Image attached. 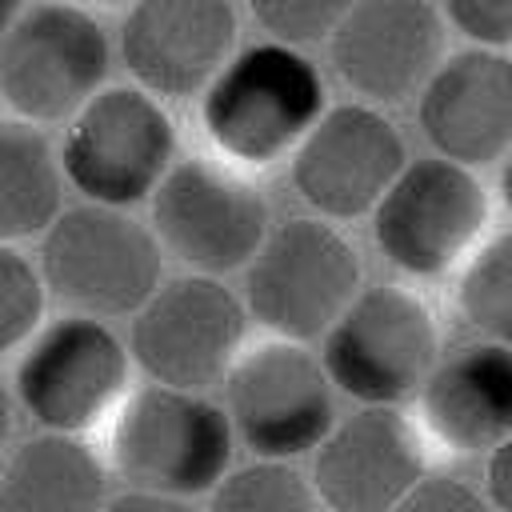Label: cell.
<instances>
[{
    "label": "cell",
    "instance_id": "6da1fadb",
    "mask_svg": "<svg viewBox=\"0 0 512 512\" xmlns=\"http://www.w3.org/2000/svg\"><path fill=\"white\" fill-rule=\"evenodd\" d=\"M328 112L320 68L292 44L264 40L240 48L200 96L208 140L236 164L268 168L292 160Z\"/></svg>",
    "mask_w": 512,
    "mask_h": 512
},
{
    "label": "cell",
    "instance_id": "7a4b0ae2",
    "mask_svg": "<svg viewBox=\"0 0 512 512\" xmlns=\"http://www.w3.org/2000/svg\"><path fill=\"white\" fill-rule=\"evenodd\" d=\"M236 428L228 408L204 392L168 384L132 388L112 416V464L136 492L200 496L216 492L232 464Z\"/></svg>",
    "mask_w": 512,
    "mask_h": 512
},
{
    "label": "cell",
    "instance_id": "3957f363",
    "mask_svg": "<svg viewBox=\"0 0 512 512\" xmlns=\"http://www.w3.org/2000/svg\"><path fill=\"white\" fill-rule=\"evenodd\" d=\"M164 244L124 208L76 204L40 236L48 292L80 316H136L164 284Z\"/></svg>",
    "mask_w": 512,
    "mask_h": 512
},
{
    "label": "cell",
    "instance_id": "277c9868",
    "mask_svg": "<svg viewBox=\"0 0 512 512\" xmlns=\"http://www.w3.org/2000/svg\"><path fill=\"white\" fill-rule=\"evenodd\" d=\"M112 68V44L88 8L36 0L4 28L0 96L12 120L64 124L76 120L100 92Z\"/></svg>",
    "mask_w": 512,
    "mask_h": 512
},
{
    "label": "cell",
    "instance_id": "5b68a950",
    "mask_svg": "<svg viewBox=\"0 0 512 512\" xmlns=\"http://www.w3.org/2000/svg\"><path fill=\"white\" fill-rule=\"evenodd\" d=\"M360 296V256L324 220L296 216L268 232L244 268L248 316L280 340H324Z\"/></svg>",
    "mask_w": 512,
    "mask_h": 512
},
{
    "label": "cell",
    "instance_id": "8992f818",
    "mask_svg": "<svg viewBox=\"0 0 512 512\" xmlns=\"http://www.w3.org/2000/svg\"><path fill=\"white\" fill-rule=\"evenodd\" d=\"M320 360L340 392L360 404H392L420 396L440 364V332L432 308L400 288L372 284L320 340Z\"/></svg>",
    "mask_w": 512,
    "mask_h": 512
},
{
    "label": "cell",
    "instance_id": "52a82bcc",
    "mask_svg": "<svg viewBox=\"0 0 512 512\" xmlns=\"http://www.w3.org/2000/svg\"><path fill=\"white\" fill-rule=\"evenodd\" d=\"M60 160L88 204L132 208L152 200L176 168V124L152 92L116 84L68 120Z\"/></svg>",
    "mask_w": 512,
    "mask_h": 512
},
{
    "label": "cell",
    "instance_id": "ba28073f",
    "mask_svg": "<svg viewBox=\"0 0 512 512\" xmlns=\"http://www.w3.org/2000/svg\"><path fill=\"white\" fill-rule=\"evenodd\" d=\"M248 304L220 276H172L132 316L128 352L152 384L208 392L244 356Z\"/></svg>",
    "mask_w": 512,
    "mask_h": 512
},
{
    "label": "cell",
    "instance_id": "9c48e42d",
    "mask_svg": "<svg viewBox=\"0 0 512 512\" xmlns=\"http://www.w3.org/2000/svg\"><path fill=\"white\" fill-rule=\"evenodd\" d=\"M488 228V192L480 176L444 156H416L372 212L380 256L416 276L436 280L480 248Z\"/></svg>",
    "mask_w": 512,
    "mask_h": 512
},
{
    "label": "cell",
    "instance_id": "30bf717a",
    "mask_svg": "<svg viewBox=\"0 0 512 512\" xmlns=\"http://www.w3.org/2000/svg\"><path fill=\"white\" fill-rule=\"evenodd\" d=\"M128 364L132 352L104 320L64 312L28 340L16 396L44 432L84 436L128 400Z\"/></svg>",
    "mask_w": 512,
    "mask_h": 512
},
{
    "label": "cell",
    "instance_id": "8fae6325",
    "mask_svg": "<svg viewBox=\"0 0 512 512\" xmlns=\"http://www.w3.org/2000/svg\"><path fill=\"white\" fill-rule=\"evenodd\" d=\"M332 388L316 352L276 336L236 360L224 380V408L244 448L260 460H292L316 452L336 428Z\"/></svg>",
    "mask_w": 512,
    "mask_h": 512
},
{
    "label": "cell",
    "instance_id": "7c38bea8",
    "mask_svg": "<svg viewBox=\"0 0 512 512\" xmlns=\"http://www.w3.org/2000/svg\"><path fill=\"white\" fill-rule=\"evenodd\" d=\"M152 232L200 276L248 268L272 232L268 200L240 172L204 156L176 160L152 196Z\"/></svg>",
    "mask_w": 512,
    "mask_h": 512
},
{
    "label": "cell",
    "instance_id": "4fadbf2b",
    "mask_svg": "<svg viewBox=\"0 0 512 512\" xmlns=\"http://www.w3.org/2000/svg\"><path fill=\"white\" fill-rule=\"evenodd\" d=\"M448 20L432 0H356L328 36V64L360 104L420 96L448 60Z\"/></svg>",
    "mask_w": 512,
    "mask_h": 512
},
{
    "label": "cell",
    "instance_id": "5bb4252c",
    "mask_svg": "<svg viewBox=\"0 0 512 512\" xmlns=\"http://www.w3.org/2000/svg\"><path fill=\"white\" fill-rule=\"evenodd\" d=\"M404 168V136L380 108L360 100L332 104L292 152V184L324 220L372 216Z\"/></svg>",
    "mask_w": 512,
    "mask_h": 512
},
{
    "label": "cell",
    "instance_id": "9a60e30c",
    "mask_svg": "<svg viewBox=\"0 0 512 512\" xmlns=\"http://www.w3.org/2000/svg\"><path fill=\"white\" fill-rule=\"evenodd\" d=\"M232 0H136L120 24V60L156 100L204 96L236 56Z\"/></svg>",
    "mask_w": 512,
    "mask_h": 512
},
{
    "label": "cell",
    "instance_id": "2e32d148",
    "mask_svg": "<svg viewBox=\"0 0 512 512\" xmlns=\"http://www.w3.org/2000/svg\"><path fill=\"white\" fill-rule=\"evenodd\" d=\"M424 480V448L392 404L336 420L312 460V488L332 512H392Z\"/></svg>",
    "mask_w": 512,
    "mask_h": 512
},
{
    "label": "cell",
    "instance_id": "e0dca14e",
    "mask_svg": "<svg viewBox=\"0 0 512 512\" xmlns=\"http://www.w3.org/2000/svg\"><path fill=\"white\" fill-rule=\"evenodd\" d=\"M416 120L436 156L488 168L512 152V56L500 48H460L416 96Z\"/></svg>",
    "mask_w": 512,
    "mask_h": 512
},
{
    "label": "cell",
    "instance_id": "ac0fdd59",
    "mask_svg": "<svg viewBox=\"0 0 512 512\" xmlns=\"http://www.w3.org/2000/svg\"><path fill=\"white\" fill-rule=\"evenodd\" d=\"M420 416L448 452H492L512 436V348L476 340L440 356Z\"/></svg>",
    "mask_w": 512,
    "mask_h": 512
},
{
    "label": "cell",
    "instance_id": "d6986e66",
    "mask_svg": "<svg viewBox=\"0 0 512 512\" xmlns=\"http://www.w3.org/2000/svg\"><path fill=\"white\" fill-rule=\"evenodd\" d=\"M104 492V464L80 436L40 432L8 456L0 512H104Z\"/></svg>",
    "mask_w": 512,
    "mask_h": 512
},
{
    "label": "cell",
    "instance_id": "ffe728a7",
    "mask_svg": "<svg viewBox=\"0 0 512 512\" xmlns=\"http://www.w3.org/2000/svg\"><path fill=\"white\" fill-rule=\"evenodd\" d=\"M64 160L52 140L24 120L0 128V240L24 244L48 236L64 216Z\"/></svg>",
    "mask_w": 512,
    "mask_h": 512
},
{
    "label": "cell",
    "instance_id": "44dd1931",
    "mask_svg": "<svg viewBox=\"0 0 512 512\" xmlns=\"http://www.w3.org/2000/svg\"><path fill=\"white\" fill-rule=\"evenodd\" d=\"M460 316L492 344L512 348V232L480 244L456 284Z\"/></svg>",
    "mask_w": 512,
    "mask_h": 512
},
{
    "label": "cell",
    "instance_id": "7402d4cb",
    "mask_svg": "<svg viewBox=\"0 0 512 512\" xmlns=\"http://www.w3.org/2000/svg\"><path fill=\"white\" fill-rule=\"evenodd\" d=\"M312 480H304L288 460H256L220 480L208 512H320Z\"/></svg>",
    "mask_w": 512,
    "mask_h": 512
},
{
    "label": "cell",
    "instance_id": "603a6c76",
    "mask_svg": "<svg viewBox=\"0 0 512 512\" xmlns=\"http://www.w3.org/2000/svg\"><path fill=\"white\" fill-rule=\"evenodd\" d=\"M48 280L16 244L0 248V348L16 352L44 328Z\"/></svg>",
    "mask_w": 512,
    "mask_h": 512
},
{
    "label": "cell",
    "instance_id": "cb8c5ba5",
    "mask_svg": "<svg viewBox=\"0 0 512 512\" xmlns=\"http://www.w3.org/2000/svg\"><path fill=\"white\" fill-rule=\"evenodd\" d=\"M356 0H248L252 20L280 44H316L328 40Z\"/></svg>",
    "mask_w": 512,
    "mask_h": 512
},
{
    "label": "cell",
    "instance_id": "d4e9b609",
    "mask_svg": "<svg viewBox=\"0 0 512 512\" xmlns=\"http://www.w3.org/2000/svg\"><path fill=\"white\" fill-rule=\"evenodd\" d=\"M444 20L480 48L512 44V0H444Z\"/></svg>",
    "mask_w": 512,
    "mask_h": 512
},
{
    "label": "cell",
    "instance_id": "484cf974",
    "mask_svg": "<svg viewBox=\"0 0 512 512\" xmlns=\"http://www.w3.org/2000/svg\"><path fill=\"white\" fill-rule=\"evenodd\" d=\"M392 512H492L488 500L468 488L464 480L448 476H424Z\"/></svg>",
    "mask_w": 512,
    "mask_h": 512
},
{
    "label": "cell",
    "instance_id": "4316f807",
    "mask_svg": "<svg viewBox=\"0 0 512 512\" xmlns=\"http://www.w3.org/2000/svg\"><path fill=\"white\" fill-rule=\"evenodd\" d=\"M488 500L500 508V512H512V436L488 452Z\"/></svg>",
    "mask_w": 512,
    "mask_h": 512
},
{
    "label": "cell",
    "instance_id": "83f0119b",
    "mask_svg": "<svg viewBox=\"0 0 512 512\" xmlns=\"http://www.w3.org/2000/svg\"><path fill=\"white\" fill-rule=\"evenodd\" d=\"M104 512H196L188 500L180 496H160V492H124L116 500H108Z\"/></svg>",
    "mask_w": 512,
    "mask_h": 512
},
{
    "label": "cell",
    "instance_id": "f1b7e54d",
    "mask_svg": "<svg viewBox=\"0 0 512 512\" xmlns=\"http://www.w3.org/2000/svg\"><path fill=\"white\" fill-rule=\"evenodd\" d=\"M500 196H504V208L512 212V152L504 156V168H500Z\"/></svg>",
    "mask_w": 512,
    "mask_h": 512
},
{
    "label": "cell",
    "instance_id": "f546056e",
    "mask_svg": "<svg viewBox=\"0 0 512 512\" xmlns=\"http://www.w3.org/2000/svg\"><path fill=\"white\" fill-rule=\"evenodd\" d=\"M32 8V0H0V12H4V28L16 20V16H24Z\"/></svg>",
    "mask_w": 512,
    "mask_h": 512
},
{
    "label": "cell",
    "instance_id": "4dcf8cb0",
    "mask_svg": "<svg viewBox=\"0 0 512 512\" xmlns=\"http://www.w3.org/2000/svg\"><path fill=\"white\" fill-rule=\"evenodd\" d=\"M64 4H76V8H132L136 0H64Z\"/></svg>",
    "mask_w": 512,
    "mask_h": 512
}]
</instances>
